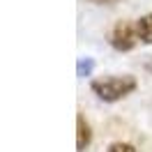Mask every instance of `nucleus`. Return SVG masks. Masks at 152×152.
Masks as SVG:
<instances>
[{"mask_svg": "<svg viewBox=\"0 0 152 152\" xmlns=\"http://www.w3.org/2000/svg\"><path fill=\"white\" fill-rule=\"evenodd\" d=\"M90 2H95V5H115L118 0H90Z\"/></svg>", "mask_w": 152, "mask_h": 152, "instance_id": "0eeeda50", "label": "nucleus"}, {"mask_svg": "<svg viewBox=\"0 0 152 152\" xmlns=\"http://www.w3.org/2000/svg\"><path fill=\"white\" fill-rule=\"evenodd\" d=\"M92 141V129L83 115H76V152H86Z\"/></svg>", "mask_w": 152, "mask_h": 152, "instance_id": "7ed1b4c3", "label": "nucleus"}, {"mask_svg": "<svg viewBox=\"0 0 152 152\" xmlns=\"http://www.w3.org/2000/svg\"><path fill=\"white\" fill-rule=\"evenodd\" d=\"M136 32H138V39L143 44H152V12L143 14L141 19L136 21Z\"/></svg>", "mask_w": 152, "mask_h": 152, "instance_id": "20e7f679", "label": "nucleus"}, {"mask_svg": "<svg viewBox=\"0 0 152 152\" xmlns=\"http://www.w3.org/2000/svg\"><path fill=\"white\" fill-rule=\"evenodd\" d=\"M136 88H138V81L127 74L124 76H104V78H97V81L90 83V90L106 104L124 99L127 95H132Z\"/></svg>", "mask_w": 152, "mask_h": 152, "instance_id": "f257e3e1", "label": "nucleus"}, {"mask_svg": "<svg viewBox=\"0 0 152 152\" xmlns=\"http://www.w3.org/2000/svg\"><path fill=\"white\" fill-rule=\"evenodd\" d=\"M106 152H136V148H134L132 143H122V141H118V143H111Z\"/></svg>", "mask_w": 152, "mask_h": 152, "instance_id": "423d86ee", "label": "nucleus"}, {"mask_svg": "<svg viewBox=\"0 0 152 152\" xmlns=\"http://www.w3.org/2000/svg\"><path fill=\"white\" fill-rule=\"evenodd\" d=\"M138 32H136V23H129V21H118L113 26V30L108 32V44L115 48V51H132L136 44H138Z\"/></svg>", "mask_w": 152, "mask_h": 152, "instance_id": "f03ea898", "label": "nucleus"}, {"mask_svg": "<svg viewBox=\"0 0 152 152\" xmlns=\"http://www.w3.org/2000/svg\"><path fill=\"white\" fill-rule=\"evenodd\" d=\"M95 72V60L92 58H78V62H76V76L78 78H88V76H92Z\"/></svg>", "mask_w": 152, "mask_h": 152, "instance_id": "39448f33", "label": "nucleus"}]
</instances>
